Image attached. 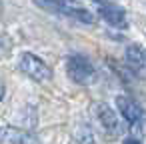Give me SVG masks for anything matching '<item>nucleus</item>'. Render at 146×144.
Wrapping results in <instances>:
<instances>
[{"label":"nucleus","instance_id":"nucleus-2","mask_svg":"<svg viewBox=\"0 0 146 144\" xmlns=\"http://www.w3.org/2000/svg\"><path fill=\"white\" fill-rule=\"evenodd\" d=\"M18 70L22 74H26L30 80L38 82V84H46L52 80V68L36 54L32 52H22L18 56Z\"/></svg>","mask_w":146,"mask_h":144},{"label":"nucleus","instance_id":"nucleus-3","mask_svg":"<svg viewBox=\"0 0 146 144\" xmlns=\"http://www.w3.org/2000/svg\"><path fill=\"white\" fill-rule=\"evenodd\" d=\"M92 112H94V120L98 124V128L106 134V138H118L122 132H124V126H122V120L120 116L104 102H96L92 106Z\"/></svg>","mask_w":146,"mask_h":144},{"label":"nucleus","instance_id":"nucleus-8","mask_svg":"<svg viewBox=\"0 0 146 144\" xmlns=\"http://www.w3.org/2000/svg\"><path fill=\"white\" fill-rule=\"evenodd\" d=\"M126 62L132 66V68H142L146 64V50H142L140 46L136 44H130L126 48Z\"/></svg>","mask_w":146,"mask_h":144},{"label":"nucleus","instance_id":"nucleus-6","mask_svg":"<svg viewBox=\"0 0 146 144\" xmlns=\"http://www.w3.org/2000/svg\"><path fill=\"white\" fill-rule=\"evenodd\" d=\"M96 12H98V16L106 24H110V26H114L118 30L128 28V16H126V12L120 6L110 4V2H106V0H96Z\"/></svg>","mask_w":146,"mask_h":144},{"label":"nucleus","instance_id":"nucleus-9","mask_svg":"<svg viewBox=\"0 0 146 144\" xmlns=\"http://www.w3.org/2000/svg\"><path fill=\"white\" fill-rule=\"evenodd\" d=\"M74 136V142L76 144H96V136H94V130L88 126V124H78L72 132Z\"/></svg>","mask_w":146,"mask_h":144},{"label":"nucleus","instance_id":"nucleus-7","mask_svg":"<svg viewBox=\"0 0 146 144\" xmlns=\"http://www.w3.org/2000/svg\"><path fill=\"white\" fill-rule=\"evenodd\" d=\"M2 144H40L34 132L28 128H16V126H4L2 128Z\"/></svg>","mask_w":146,"mask_h":144},{"label":"nucleus","instance_id":"nucleus-5","mask_svg":"<svg viewBox=\"0 0 146 144\" xmlns=\"http://www.w3.org/2000/svg\"><path fill=\"white\" fill-rule=\"evenodd\" d=\"M116 108H118L122 120H124L130 128H138V126H142L144 120H146V114H144L142 106H140L136 100H132L130 96H124V94L116 96Z\"/></svg>","mask_w":146,"mask_h":144},{"label":"nucleus","instance_id":"nucleus-4","mask_svg":"<svg viewBox=\"0 0 146 144\" xmlns=\"http://www.w3.org/2000/svg\"><path fill=\"white\" fill-rule=\"evenodd\" d=\"M66 74L76 84H88L94 76V66L84 54H70L66 58Z\"/></svg>","mask_w":146,"mask_h":144},{"label":"nucleus","instance_id":"nucleus-10","mask_svg":"<svg viewBox=\"0 0 146 144\" xmlns=\"http://www.w3.org/2000/svg\"><path fill=\"white\" fill-rule=\"evenodd\" d=\"M122 144H140V140H138V138H126Z\"/></svg>","mask_w":146,"mask_h":144},{"label":"nucleus","instance_id":"nucleus-1","mask_svg":"<svg viewBox=\"0 0 146 144\" xmlns=\"http://www.w3.org/2000/svg\"><path fill=\"white\" fill-rule=\"evenodd\" d=\"M34 2L40 8L48 10V12L62 14L66 18L78 20V22H84V24L96 22V14L90 12L88 8H84L80 2H76V0H34Z\"/></svg>","mask_w":146,"mask_h":144}]
</instances>
